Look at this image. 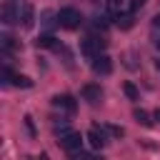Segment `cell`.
Instances as JSON below:
<instances>
[{
  "instance_id": "1",
  "label": "cell",
  "mask_w": 160,
  "mask_h": 160,
  "mask_svg": "<svg viewBox=\"0 0 160 160\" xmlns=\"http://www.w3.org/2000/svg\"><path fill=\"white\" fill-rule=\"evenodd\" d=\"M58 25L65 28V30H78L82 25L80 10H75V8H60L58 10Z\"/></svg>"
},
{
  "instance_id": "2",
  "label": "cell",
  "mask_w": 160,
  "mask_h": 160,
  "mask_svg": "<svg viewBox=\"0 0 160 160\" xmlns=\"http://www.w3.org/2000/svg\"><path fill=\"white\" fill-rule=\"evenodd\" d=\"M58 142H60V148H62V150H68V152H75V150H80V148H82V138H80V132H75V130L62 132Z\"/></svg>"
},
{
  "instance_id": "3",
  "label": "cell",
  "mask_w": 160,
  "mask_h": 160,
  "mask_svg": "<svg viewBox=\"0 0 160 160\" xmlns=\"http://www.w3.org/2000/svg\"><path fill=\"white\" fill-rule=\"evenodd\" d=\"M105 42L102 40H98V38H82L80 40V52H82V58H88V60H92L98 52H100V48H102Z\"/></svg>"
},
{
  "instance_id": "4",
  "label": "cell",
  "mask_w": 160,
  "mask_h": 160,
  "mask_svg": "<svg viewBox=\"0 0 160 160\" xmlns=\"http://www.w3.org/2000/svg\"><path fill=\"white\" fill-rule=\"evenodd\" d=\"M90 65H92V72H98V75H110V72H112V60H110V55H105V52H98V55L90 60Z\"/></svg>"
},
{
  "instance_id": "5",
  "label": "cell",
  "mask_w": 160,
  "mask_h": 160,
  "mask_svg": "<svg viewBox=\"0 0 160 160\" xmlns=\"http://www.w3.org/2000/svg\"><path fill=\"white\" fill-rule=\"evenodd\" d=\"M20 10H22V8H20L15 0H5V5H2V15H0L2 22H5V25L18 22V20H20Z\"/></svg>"
},
{
  "instance_id": "6",
  "label": "cell",
  "mask_w": 160,
  "mask_h": 160,
  "mask_svg": "<svg viewBox=\"0 0 160 160\" xmlns=\"http://www.w3.org/2000/svg\"><path fill=\"white\" fill-rule=\"evenodd\" d=\"M52 105H55L58 110L68 112V115H72V112L78 110V102H75V98H72V95H68V92H62V95H55V98H52Z\"/></svg>"
},
{
  "instance_id": "7",
  "label": "cell",
  "mask_w": 160,
  "mask_h": 160,
  "mask_svg": "<svg viewBox=\"0 0 160 160\" xmlns=\"http://www.w3.org/2000/svg\"><path fill=\"white\" fill-rule=\"evenodd\" d=\"M80 98H82V100H88L90 105H95V102H100V98H102V90H100V85H92V82H88V85H82V88H80Z\"/></svg>"
},
{
  "instance_id": "8",
  "label": "cell",
  "mask_w": 160,
  "mask_h": 160,
  "mask_svg": "<svg viewBox=\"0 0 160 160\" xmlns=\"http://www.w3.org/2000/svg\"><path fill=\"white\" fill-rule=\"evenodd\" d=\"M88 142L95 148V150H100V148H105V142H108V138H105V130H98V128H90L88 130Z\"/></svg>"
},
{
  "instance_id": "9",
  "label": "cell",
  "mask_w": 160,
  "mask_h": 160,
  "mask_svg": "<svg viewBox=\"0 0 160 160\" xmlns=\"http://www.w3.org/2000/svg\"><path fill=\"white\" fill-rule=\"evenodd\" d=\"M32 22H35V10H32L30 2H22V10H20V25H22L25 30H30Z\"/></svg>"
},
{
  "instance_id": "10",
  "label": "cell",
  "mask_w": 160,
  "mask_h": 160,
  "mask_svg": "<svg viewBox=\"0 0 160 160\" xmlns=\"http://www.w3.org/2000/svg\"><path fill=\"white\" fill-rule=\"evenodd\" d=\"M35 45H38V48H42V50H50V48H58L60 42H58V38H55V35L45 32V35H40V38L35 40Z\"/></svg>"
},
{
  "instance_id": "11",
  "label": "cell",
  "mask_w": 160,
  "mask_h": 160,
  "mask_svg": "<svg viewBox=\"0 0 160 160\" xmlns=\"http://www.w3.org/2000/svg\"><path fill=\"white\" fill-rule=\"evenodd\" d=\"M15 48H18V42H15L12 35H2V38H0V50H2V55H10Z\"/></svg>"
},
{
  "instance_id": "12",
  "label": "cell",
  "mask_w": 160,
  "mask_h": 160,
  "mask_svg": "<svg viewBox=\"0 0 160 160\" xmlns=\"http://www.w3.org/2000/svg\"><path fill=\"white\" fill-rule=\"evenodd\" d=\"M118 25H120L122 30H128V28H132V12H125V15H118Z\"/></svg>"
},
{
  "instance_id": "13",
  "label": "cell",
  "mask_w": 160,
  "mask_h": 160,
  "mask_svg": "<svg viewBox=\"0 0 160 160\" xmlns=\"http://www.w3.org/2000/svg\"><path fill=\"white\" fill-rule=\"evenodd\" d=\"M12 85H15V88H30V85H32V80H30V78H25V75H15V78H12Z\"/></svg>"
},
{
  "instance_id": "14",
  "label": "cell",
  "mask_w": 160,
  "mask_h": 160,
  "mask_svg": "<svg viewBox=\"0 0 160 160\" xmlns=\"http://www.w3.org/2000/svg\"><path fill=\"white\" fill-rule=\"evenodd\" d=\"M122 90H125V95H128L130 100H138V98H140V95H138V88H135V85H132L130 80H128V82L122 85Z\"/></svg>"
},
{
  "instance_id": "15",
  "label": "cell",
  "mask_w": 160,
  "mask_h": 160,
  "mask_svg": "<svg viewBox=\"0 0 160 160\" xmlns=\"http://www.w3.org/2000/svg\"><path fill=\"white\" fill-rule=\"evenodd\" d=\"M132 115H135V120H138L140 125H152V120H150V115H148L145 110H135Z\"/></svg>"
},
{
  "instance_id": "16",
  "label": "cell",
  "mask_w": 160,
  "mask_h": 160,
  "mask_svg": "<svg viewBox=\"0 0 160 160\" xmlns=\"http://www.w3.org/2000/svg\"><path fill=\"white\" fill-rule=\"evenodd\" d=\"M55 22H58V12L52 15L50 10H45V12H42V25H45V28H50V25H55Z\"/></svg>"
},
{
  "instance_id": "17",
  "label": "cell",
  "mask_w": 160,
  "mask_h": 160,
  "mask_svg": "<svg viewBox=\"0 0 160 160\" xmlns=\"http://www.w3.org/2000/svg\"><path fill=\"white\" fill-rule=\"evenodd\" d=\"M25 128H28V132L35 138V125H32V118H30V115H25Z\"/></svg>"
},
{
  "instance_id": "18",
  "label": "cell",
  "mask_w": 160,
  "mask_h": 160,
  "mask_svg": "<svg viewBox=\"0 0 160 160\" xmlns=\"http://www.w3.org/2000/svg\"><path fill=\"white\" fill-rule=\"evenodd\" d=\"M105 130H108V132H110V135H118V138H120V135H122V128H118V125H108V128H105Z\"/></svg>"
},
{
  "instance_id": "19",
  "label": "cell",
  "mask_w": 160,
  "mask_h": 160,
  "mask_svg": "<svg viewBox=\"0 0 160 160\" xmlns=\"http://www.w3.org/2000/svg\"><path fill=\"white\" fill-rule=\"evenodd\" d=\"M145 2H148V0H132V5H130V12H135V10H138V8H142Z\"/></svg>"
},
{
  "instance_id": "20",
  "label": "cell",
  "mask_w": 160,
  "mask_h": 160,
  "mask_svg": "<svg viewBox=\"0 0 160 160\" xmlns=\"http://www.w3.org/2000/svg\"><path fill=\"white\" fill-rule=\"evenodd\" d=\"M152 118H155V120L160 122V110H155V115H152Z\"/></svg>"
},
{
  "instance_id": "21",
  "label": "cell",
  "mask_w": 160,
  "mask_h": 160,
  "mask_svg": "<svg viewBox=\"0 0 160 160\" xmlns=\"http://www.w3.org/2000/svg\"><path fill=\"white\" fill-rule=\"evenodd\" d=\"M118 2H120V0H118Z\"/></svg>"
}]
</instances>
